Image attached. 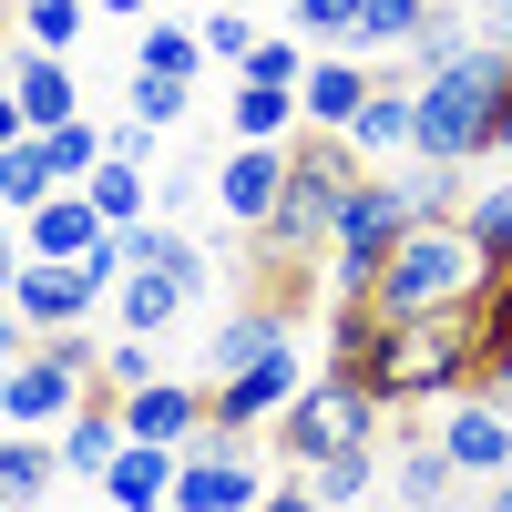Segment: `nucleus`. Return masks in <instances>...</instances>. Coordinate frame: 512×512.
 I'll return each instance as SVG.
<instances>
[{
  "label": "nucleus",
  "instance_id": "29",
  "mask_svg": "<svg viewBox=\"0 0 512 512\" xmlns=\"http://www.w3.org/2000/svg\"><path fill=\"white\" fill-rule=\"evenodd\" d=\"M82 195L103 205V226H144V216H154V164H103Z\"/></svg>",
  "mask_w": 512,
  "mask_h": 512
},
{
  "label": "nucleus",
  "instance_id": "20",
  "mask_svg": "<svg viewBox=\"0 0 512 512\" xmlns=\"http://www.w3.org/2000/svg\"><path fill=\"white\" fill-rule=\"evenodd\" d=\"M52 482H62V441L52 431H0V512H41Z\"/></svg>",
  "mask_w": 512,
  "mask_h": 512
},
{
  "label": "nucleus",
  "instance_id": "38",
  "mask_svg": "<svg viewBox=\"0 0 512 512\" xmlns=\"http://www.w3.org/2000/svg\"><path fill=\"white\" fill-rule=\"evenodd\" d=\"M472 21H482V41H502V52H512V0H472Z\"/></svg>",
  "mask_w": 512,
  "mask_h": 512
},
{
  "label": "nucleus",
  "instance_id": "9",
  "mask_svg": "<svg viewBox=\"0 0 512 512\" xmlns=\"http://www.w3.org/2000/svg\"><path fill=\"white\" fill-rule=\"evenodd\" d=\"M205 287H216V256H195V267H134L113 287V328H134V338H175L195 308H205Z\"/></svg>",
  "mask_w": 512,
  "mask_h": 512
},
{
  "label": "nucleus",
  "instance_id": "23",
  "mask_svg": "<svg viewBox=\"0 0 512 512\" xmlns=\"http://www.w3.org/2000/svg\"><path fill=\"white\" fill-rule=\"evenodd\" d=\"M472 52H482V21H472V11H431V31H420V41H410V52H400L390 72L420 93V82H441L451 62H472Z\"/></svg>",
  "mask_w": 512,
  "mask_h": 512
},
{
  "label": "nucleus",
  "instance_id": "1",
  "mask_svg": "<svg viewBox=\"0 0 512 512\" xmlns=\"http://www.w3.org/2000/svg\"><path fill=\"white\" fill-rule=\"evenodd\" d=\"M369 390H379V410H431V400L482 390V297H472V308H441V318L390 328Z\"/></svg>",
  "mask_w": 512,
  "mask_h": 512
},
{
  "label": "nucleus",
  "instance_id": "5",
  "mask_svg": "<svg viewBox=\"0 0 512 512\" xmlns=\"http://www.w3.org/2000/svg\"><path fill=\"white\" fill-rule=\"evenodd\" d=\"M400 410H379V390H359V379H338V369H318L308 390L287 400V420L267 431V451L287 461V472H308V461H328V451H359V441H379Z\"/></svg>",
  "mask_w": 512,
  "mask_h": 512
},
{
  "label": "nucleus",
  "instance_id": "40",
  "mask_svg": "<svg viewBox=\"0 0 512 512\" xmlns=\"http://www.w3.org/2000/svg\"><path fill=\"white\" fill-rule=\"evenodd\" d=\"M93 11H103V21H134V31H144V21H154V0H93Z\"/></svg>",
  "mask_w": 512,
  "mask_h": 512
},
{
  "label": "nucleus",
  "instance_id": "42",
  "mask_svg": "<svg viewBox=\"0 0 512 512\" xmlns=\"http://www.w3.org/2000/svg\"><path fill=\"white\" fill-rule=\"evenodd\" d=\"M482 512H512V482H492V492H482Z\"/></svg>",
  "mask_w": 512,
  "mask_h": 512
},
{
  "label": "nucleus",
  "instance_id": "8",
  "mask_svg": "<svg viewBox=\"0 0 512 512\" xmlns=\"http://www.w3.org/2000/svg\"><path fill=\"white\" fill-rule=\"evenodd\" d=\"M308 349H297V338H287V349H267V359H256V369H236V379H216V431H236V441H256V431H277V420H287V400L297 390H308Z\"/></svg>",
  "mask_w": 512,
  "mask_h": 512
},
{
  "label": "nucleus",
  "instance_id": "10",
  "mask_svg": "<svg viewBox=\"0 0 512 512\" xmlns=\"http://www.w3.org/2000/svg\"><path fill=\"white\" fill-rule=\"evenodd\" d=\"M431 431H441V451L461 461V482H512V410L502 400H482V390H461V400H441V420H431Z\"/></svg>",
  "mask_w": 512,
  "mask_h": 512
},
{
  "label": "nucleus",
  "instance_id": "4",
  "mask_svg": "<svg viewBox=\"0 0 512 512\" xmlns=\"http://www.w3.org/2000/svg\"><path fill=\"white\" fill-rule=\"evenodd\" d=\"M93 390H103V338L62 328V338H31V349L0 369V420H11V431H62Z\"/></svg>",
  "mask_w": 512,
  "mask_h": 512
},
{
  "label": "nucleus",
  "instance_id": "12",
  "mask_svg": "<svg viewBox=\"0 0 512 512\" xmlns=\"http://www.w3.org/2000/svg\"><path fill=\"white\" fill-rule=\"evenodd\" d=\"M11 113H21V134H62V123H82L72 52H31V41H11Z\"/></svg>",
  "mask_w": 512,
  "mask_h": 512
},
{
  "label": "nucleus",
  "instance_id": "28",
  "mask_svg": "<svg viewBox=\"0 0 512 512\" xmlns=\"http://www.w3.org/2000/svg\"><path fill=\"white\" fill-rule=\"evenodd\" d=\"M154 379H164V338L113 328V338H103V390H113V400H134V390H154Z\"/></svg>",
  "mask_w": 512,
  "mask_h": 512
},
{
  "label": "nucleus",
  "instance_id": "17",
  "mask_svg": "<svg viewBox=\"0 0 512 512\" xmlns=\"http://www.w3.org/2000/svg\"><path fill=\"white\" fill-rule=\"evenodd\" d=\"M461 492V461L441 451V431H410V410H400V451H390V502L400 512H451Z\"/></svg>",
  "mask_w": 512,
  "mask_h": 512
},
{
  "label": "nucleus",
  "instance_id": "16",
  "mask_svg": "<svg viewBox=\"0 0 512 512\" xmlns=\"http://www.w3.org/2000/svg\"><path fill=\"white\" fill-rule=\"evenodd\" d=\"M103 236H113V226H103V205L82 195V185H62L52 205H31V216H21V246H11V256H62V267H82Z\"/></svg>",
  "mask_w": 512,
  "mask_h": 512
},
{
  "label": "nucleus",
  "instance_id": "18",
  "mask_svg": "<svg viewBox=\"0 0 512 512\" xmlns=\"http://www.w3.org/2000/svg\"><path fill=\"white\" fill-rule=\"evenodd\" d=\"M52 441H62V472L103 492V472L123 461V441H134V431H123V400H113V390H93V400H82L62 431H52Z\"/></svg>",
  "mask_w": 512,
  "mask_h": 512
},
{
  "label": "nucleus",
  "instance_id": "22",
  "mask_svg": "<svg viewBox=\"0 0 512 512\" xmlns=\"http://www.w3.org/2000/svg\"><path fill=\"white\" fill-rule=\"evenodd\" d=\"M297 482H308L328 512H369V492L390 482V451H379V441H359V451H328V461H308Z\"/></svg>",
  "mask_w": 512,
  "mask_h": 512
},
{
  "label": "nucleus",
  "instance_id": "27",
  "mask_svg": "<svg viewBox=\"0 0 512 512\" xmlns=\"http://www.w3.org/2000/svg\"><path fill=\"white\" fill-rule=\"evenodd\" d=\"M461 236L482 246V267H492V277L512 267V175H492V185H472V205H461Z\"/></svg>",
  "mask_w": 512,
  "mask_h": 512
},
{
  "label": "nucleus",
  "instance_id": "6",
  "mask_svg": "<svg viewBox=\"0 0 512 512\" xmlns=\"http://www.w3.org/2000/svg\"><path fill=\"white\" fill-rule=\"evenodd\" d=\"M277 492V472L256 461V441H236V431H205L195 451H185V472H175V512H256Z\"/></svg>",
  "mask_w": 512,
  "mask_h": 512
},
{
  "label": "nucleus",
  "instance_id": "11",
  "mask_svg": "<svg viewBox=\"0 0 512 512\" xmlns=\"http://www.w3.org/2000/svg\"><path fill=\"white\" fill-rule=\"evenodd\" d=\"M205 195H216V216H226L236 236H256V226L277 216V195H287V144H226Z\"/></svg>",
  "mask_w": 512,
  "mask_h": 512
},
{
  "label": "nucleus",
  "instance_id": "13",
  "mask_svg": "<svg viewBox=\"0 0 512 512\" xmlns=\"http://www.w3.org/2000/svg\"><path fill=\"white\" fill-rule=\"evenodd\" d=\"M123 431H134V441H164V451H195L205 431H216V390L164 369L154 390H134V400H123Z\"/></svg>",
  "mask_w": 512,
  "mask_h": 512
},
{
  "label": "nucleus",
  "instance_id": "25",
  "mask_svg": "<svg viewBox=\"0 0 512 512\" xmlns=\"http://www.w3.org/2000/svg\"><path fill=\"white\" fill-rule=\"evenodd\" d=\"M134 72H175V82H205V31H195V21H164V11H154V21L134 31Z\"/></svg>",
  "mask_w": 512,
  "mask_h": 512
},
{
  "label": "nucleus",
  "instance_id": "37",
  "mask_svg": "<svg viewBox=\"0 0 512 512\" xmlns=\"http://www.w3.org/2000/svg\"><path fill=\"white\" fill-rule=\"evenodd\" d=\"M256 512H328V502H318L308 482H297V472H277V492H267V502H256Z\"/></svg>",
  "mask_w": 512,
  "mask_h": 512
},
{
  "label": "nucleus",
  "instance_id": "3",
  "mask_svg": "<svg viewBox=\"0 0 512 512\" xmlns=\"http://www.w3.org/2000/svg\"><path fill=\"white\" fill-rule=\"evenodd\" d=\"M482 287H492V267H482V246L461 236V216H451V226H410V236H400V256L379 267V297H369V308L390 318V328H410V318L472 308Z\"/></svg>",
  "mask_w": 512,
  "mask_h": 512
},
{
  "label": "nucleus",
  "instance_id": "7",
  "mask_svg": "<svg viewBox=\"0 0 512 512\" xmlns=\"http://www.w3.org/2000/svg\"><path fill=\"white\" fill-rule=\"evenodd\" d=\"M11 318L31 338H62V328H93L103 318V287L62 267V256H11Z\"/></svg>",
  "mask_w": 512,
  "mask_h": 512
},
{
  "label": "nucleus",
  "instance_id": "19",
  "mask_svg": "<svg viewBox=\"0 0 512 512\" xmlns=\"http://www.w3.org/2000/svg\"><path fill=\"white\" fill-rule=\"evenodd\" d=\"M175 472H185V451L123 441V461L103 472V512H175Z\"/></svg>",
  "mask_w": 512,
  "mask_h": 512
},
{
  "label": "nucleus",
  "instance_id": "35",
  "mask_svg": "<svg viewBox=\"0 0 512 512\" xmlns=\"http://www.w3.org/2000/svg\"><path fill=\"white\" fill-rule=\"evenodd\" d=\"M103 134H113V164H164V134H154L144 113H123V123H103Z\"/></svg>",
  "mask_w": 512,
  "mask_h": 512
},
{
  "label": "nucleus",
  "instance_id": "26",
  "mask_svg": "<svg viewBox=\"0 0 512 512\" xmlns=\"http://www.w3.org/2000/svg\"><path fill=\"white\" fill-rule=\"evenodd\" d=\"M52 195H62V175H52V154H41V134L0 144V205H11V226L31 216V205H52Z\"/></svg>",
  "mask_w": 512,
  "mask_h": 512
},
{
  "label": "nucleus",
  "instance_id": "21",
  "mask_svg": "<svg viewBox=\"0 0 512 512\" xmlns=\"http://www.w3.org/2000/svg\"><path fill=\"white\" fill-rule=\"evenodd\" d=\"M297 134H308L297 93H277V82H236L226 93V144H297Z\"/></svg>",
  "mask_w": 512,
  "mask_h": 512
},
{
  "label": "nucleus",
  "instance_id": "36",
  "mask_svg": "<svg viewBox=\"0 0 512 512\" xmlns=\"http://www.w3.org/2000/svg\"><path fill=\"white\" fill-rule=\"evenodd\" d=\"M492 349H512V267L482 287V359H492Z\"/></svg>",
  "mask_w": 512,
  "mask_h": 512
},
{
  "label": "nucleus",
  "instance_id": "33",
  "mask_svg": "<svg viewBox=\"0 0 512 512\" xmlns=\"http://www.w3.org/2000/svg\"><path fill=\"white\" fill-rule=\"evenodd\" d=\"M359 11H369V0H287V31H308L318 52H349V41H359Z\"/></svg>",
  "mask_w": 512,
  "mask_h": 512
},
{
  "label": "nucleus",
  "instance_id": "15",
  "mask_svg": "<svg viewBox=\"0 0 512 512\" xmlns=\"http://www.w3.org/2000/svg\"><path fill=\"white\" fill-rule=\"evenodd\" d=\"M297 338V308H277V297H256V308H236V318H216V338H205V390H216V379H236V369H256L267 349H287Z\"/></svg>",
  "mask_w": 512,
  "mask_h": 512
},
{
  "label": "nucleus",
  "instance_id": "32",
  "mask_svg": "<svg viewBox=\"0 0 512 512\" xmlns=\"http://www.w3.org/2000/svg\"><path fill=\"white\" fill-rule=\"evenodd\" d=\"M123 113H144L154 134H175V123L195 113V82H175V72H134V82H123Z\"/></svg>",
  "mask_w": 512,
  "mask_h": 512
},
{
  "label": "nucleus",
  "instance_id": "41",
  "mask_svg": "<svg viewBox=\"0 0 512 512\" xmlns=\"http://www.w3.org/2000/svg\"><path fill=\"white\" fill-rule=\"evenodd\" d=\"M492 164H502V175H512V103H502V134H492Z\"/></svg>",
  "mask_w": 512,
  "mask_h": 512
},
{
  "label": "nucleus",
  "instance_id": "43",
  "mask_svg": "<svg viewBox=\"0 0 512 512\" xmlns=\"http://www.w3.org/2000/svg\"><path fill=\"white\" fill-rule=\"evenodd\" d=\"M205 11H256V0H205Z\"/></svg>",
  "mask_w": 512,
  "mask_h": 512
},
{
  "label": "nucleus",
  "instance_id": "31",
  "mask_svg": "<svg viewBox=\"0 0 512 512\" xmlns=\"http://www.w3.org/2000/svg\"><path fill=\"white\" fill-rule=\"evenodd\" d=\"M308 62H318V41H308V31H267V41L246 52L236 82H277V93H297V82H308Z\"/></svg>",
  "mask_w": 512,
  "mask_h": 512
},
{
  "label": "nucleus",
  "instance_id": "30",
  "mask_svg": "<svg viewBox=\"0 0 512 512\" xmlns=\"http://www.w3.org/2000/svg\"><path fill=\"white\" fill-rule=\"evenodd\" d=\"M93 21H103L93 0H21V41H31V52H72Z\"/></svg>",
  "mask_w": 512,
  "mask_h": 512
},
{
  "label": "nucleus",
  "instance_id": "34",
  "mask_svg": "<svg viewBox=\"0 0 512 512\" xmlns=\"http://www.w3.org/2000/svg\"><path fill=\"white\" fill-rule=\"evenodd\" d=\"M195 31H205V62H226V72H246V52L267 41V31H256V11H205Z\"/></svg>",
  "mask_w": 512,
  "mask_h": 512
},
{
  "label": "nucleus",
  "instance_id": "14",
  "mask_svg": "<svg viewBox=\"0 0 512 512\" xmlns=\"http://www.w3.org/2000/svg\"><path fill=\"white\" fill-rule=\"evenodd\" d=\"M369 93H379V62H359V52H318L308 82H297V113H308V134H349V123L369 113Z\"/></svg>",
  "mask_w": 512,
  "mask_h": 512
},
{
  "label": "nucleus",
  "instance_id": "24",
  "mask_svg": "<svg viewBox=\"0 0 512 512\" xmlns=\"http://www.w3.org/2000/svg\"><path fill=\"white\" fill-rule=\"evenodd\" d=\"M431 11H441V0H369V11H359V41H349V52H359V62H400L410 41L431 31Z\"/></svg>",
  "mask_w": 512,
  "mask_h": 512
},
{
  "label": "nucleus",
  "instance_id": "39",
  "mask_svg": "<svg viewBox=\"0 0 512 512\" xmlns=\"http://www.w3.org/2000/svg\"><path fill=\"white\" fill-rule=\"evenodd\" d=\"M482 400H502V410H512V349H492V359H482Z\"/></svg>",
  "mask_w": 512,
  "mask_h": 512
},
{
  "label": "nucleus",
  "instance_id": "2",
  "mask_svg": "<svg viewBox=\"0 0 512 512\" xmlns=\"http://www.w3.org/2000/svg\"><path fill=\"white\" fill-rule=\"evenodd\" d=\"M502 103H512V52L482 41L472 62H451L441 82H420V144L410 154H431V164H492Z\"/></svg>",
  "mask_w": 512,
  "mask_h": 512
}]
</instances>
